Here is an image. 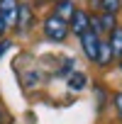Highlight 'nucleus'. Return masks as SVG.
I'll list each match as a JSON object with an SVG mask.
<instances>
[{"label":"nucleus","instance_id":"nucleus-1","mask_svg":"<svg viewBox=\"0 0 122 124\" xmlns=\"http://www.w3.org/2000/svg\"><path fill=\"white\" fill-rule=\"evenodd\" d=\"M44 34L49 39H54V41H64L66 34H69V22H64L61 17L51 15V17L44 20Z\"/></svg>","mask_w":122,"mask_h":124},{"label":"nucleus","instance_id":"nucleus-2","mask_svg":"<svg viewBox=\"0 0 122 124\" xmlns=\"http://www.w3.org/2000/svg\"><path fill=\"white\" fill-rule=\"evenodd\" d=\"M81 46H83L86 56H88L90 61H95V63H98V54H100V39L95 37V32H93V29H90V32H86V34H81Z\"/></svg>","mask_w":122,"mask_h":124},{"label":"nucleus","instance_id":"nucleus-3","mask_svg":"<svg viewBox=\"0 0 122 124\" xmlns=\"http://www.w3.org/2000/svg\"><path fill=\"white\" fill-rule=\"evenodd\" d=\"M17 8H20L17 0H0V17H3L5 24H15V20H17Z\"/></svg>","mask_w":122,"mask_h":124},{"label":"nucleus","instance_id":"nucleus-4","mask_svg":"<svg viewBox=\"0 0 122 124\" xmlns=\"http://www.w3.org/2000/svg\"><path fill=\"white\" fill-rule=\"evenodd\" d=\"M90 17H88V12H83V10H76L73 12V17H71V29L81 37V34H86V32H90Z\"/></svg>","mask_w":122,"mask_h":124},{"label":"nucleus","instance_id":"nucleus-5","mask_svg":"<svg viewBox=\"0 0 122 124\" xmlns=\"http://www.w3.org/2000/svg\"><path fill=\"white\" fill-rule=\"evenodd\" d=\"M73 12H76V8H73V3H71V0H59V3H56V17H61V20H64V22H69L71 17H73Z\"/></svg>","mask_w":122,"mask_h":124},{"label":"nucleus","instance_id":"nucleus-6","mask_svg":"<svg viewBox=\"0 0 122 124\" xmlns=\"http://www.w3.org/2000/svg\"><path fill=\"white\" fill-rule=\"evenodd\" d=\"M17 24H20L22 29L32 27V10H29V5H25V3H20V8H17Z\"/></svg>","mask_w":122,"mask_h":124},{"label":"nucleus","instance_id":"nucleus-7","mask_svg":"<svg viewBox=\"0 0 122 124\" xmlns=\"http://www.w3.org/2000/svg\"><path fill=\"white\" fill-rule=\"evenodd\" d=\"M110 49H112V54H117V56H122V29H112V37H110Z\"/></svg>","mask_w":122,"mask_h":124},{"label":"nucleus","instance_id":"nucleus-8","mask_svg":"<svg viewBox=\"0 0 122 124\" xmlns=\"http://www.w3.org/2000/svg\"><path fill=\"white\" fill-rule=\"evenodd\" d=\"M95 27H98V29H115V15L103 12V15L95 20Z\"/></svg>","mask_w":122,"mask_h":124},{"label":"nucleus","instance_id":"nucleus-9","mask_svg":"<svg viewBox=\"0 0 122 124\" xmlns=\"http://www.w3.org/2000/svg\"><path fill=\"white\" fill-rule=\"evenodd\" d=\"M110 58H112V49L107 41H100V54H98V63L100 66H107L110 63Z\"/></svg>","mask_w":122,"mask_h":124},{"label":"nucleus","instance_id":"nucleus-10","mask_svg":"<svg viewBox=\"0 0 122 124\" xmlns=\"http://www.w3.org/2000/svg\"><path fill=\"white\" fill-rule=\"evenodd\" d=\"M69 88L83 90V88H86V76H83V73H71V76H69Z\"/></svg>","mask_w":122,"mask_h":124},{"label":"nucleus","instance_id":"nucleus-11","mask_svg":"<svg viewBox=\"0 0 122 124\" xmlns=\"http://www.w3.org/2000/svg\"><path fill=\"white\" fill-rule=\"evenodd\" d=\"M100 3H103V10H105V12H110V15H115V10L122 5L120 0H100Z\"/></svg>","mask_w":122,"mask_h":124},{"label":"nucleus","instance_id":"nucleus-12","mask_svg":"<svg viewBox=\"0 0 122 124\" xmlns=\"http://www.w3.org/2000/svg\"><path fill=\"white\" fill-rule=\"evenodd\" d=\"M115 107H117V114H120V119H122V93L115 97Z\"/></svg>","mask_w":122,"mask_h":124},{"label":"nucleus","instance_id":"nucleus-13","mask_svg":"<svg viewBox=\"0 0 122 124\" xmlns=\"http://www.w3.org/2000/svg\"><path fill=\"white\" fill-rule=\"evenodd\" d=\"M8 49H10V41H5V39H3V41H0V56H3Z\"/></svg>","mask_w":122,"mask_h":124},{"label":"nucleus","instance_id":"nucleus-14","mask_svg":"<svg viewBox=\"0 0 122 124\" xmlns=\"http://www.w3.org/2000/svg\"><path fill=\"white\" fill-rule=\"evenodd\" d=\"M5 29H8V24L3 22V17H0V37H3V32H5Z\"/></svg>","mask_w":122,"mask_h":124},{"label":"nucleus","instance_id":"nucleus-15","mask_svg":"<svg viewBox=\"0 0 122 124\" xmlns=\"http://www.w3.org/2000/svg\"><path fill=\"white\" fill-rule=\"evenodd\" d=\"M0 124H3V112H0Z\"/></svg>","mask_w":122,"mask_h":124},{"label":"nucleus","instance_id":"nucleus-16","mask_svg":"<svg viewBox=\"0 0 122 124\" xmlns=\"http://www.w3.org/2000/svg\"><path fill=\"white\" fill-rule=\"evenodd\" d=\"M120 3H122V0H120Z\"/></svg>","mask_w":122,"mask_h":124}]
</instances>
